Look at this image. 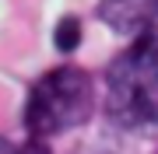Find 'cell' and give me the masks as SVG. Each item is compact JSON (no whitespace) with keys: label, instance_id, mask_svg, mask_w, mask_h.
Instances as JSON below:
<instances>
[{"label":"cell","instance_id":"obj_3","mask_svg":"<svg viewBox=\"0 0 158 154\" xmlns=\"http://www.w3.org/2000/svg\"><path fill=\"white\" fill-rule=\"evenodd\" d=\"M98 18L119 35H141L155 28L158 0H98Z\"/></svg>","mask_w":158,"mask_h":154},{"label":"cell","instance_id":"obj_4","mask_svg":"<svg viewBox=\"0 0 158 154\" xmlns=\"http://www.w3.org/2000/svg\"><path fill=\"white\" fill-rule=\"evenodd\" d=\"M56 49L63 53H70V49H77V42H81V21L77 18H63V21L56 25Z\"/></svg>","mask_w":158,"mask_h":154},{"label":"cell","instance_id":"obj_5","mask_svg":"<svg viewBox=\"0 0 158 154\" xmlns=\"http://www.w3.org/2000/svg\"><path fill=\"white\" fill-rule=\"evenodd\" d=\"M14 154H49V151H46L42 144L35 140V144H25V147H21V151H14Z\"/></svg>","mask_w":158,"mask_h":154},{"label":"cell","instance_id":"obj_2","mask_svg":"<svg viewBox=\"0 0 158 154\" xmlns=\"http://www.w3.org/2000/svg\"><path fill=\"white\" fill-rule=\"evenodd\" d=\"M91 109H95L91 77L77 67H60L39 77V84L32 88L28 105H25V126L35 140L56 137L88 123Z\"/></svg>","mask_w":158,"mask_h":154},{"label":"cell","instance_id":"obj_6","mask_svg":"<svg viewBox=\"0 0 158 154\" xmlns=\"http://www.w3.org/2000/svg\"><path fill=\"white\" fill-rule=\"evenodd\" d=\"M0 154H14V147H11V144H7L4 137H0Z\"/></svg>","mask_w":158,"mask_h":154},{"label":"cell","instance_id":"obj_1","mask_svg":"<svg viewBox=\"0 0 158 154\" xmlns=\"http://www.w3.org/2000/svg\"><path fill=\"white\" fill-rule=\"evenodd\" d=\"M106 109L127 130L158 126V32L134 35V46L113 60L106 74Z\"/></svg>","mask_w":158,"mask_h":154}]
</instances>
